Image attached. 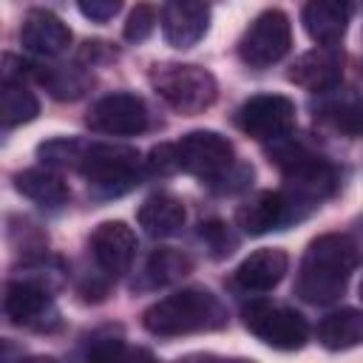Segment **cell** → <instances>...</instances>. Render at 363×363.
Listing matches in <instances>:
<instances>
[{"mask_svg": "<svg viewBox=\"0 0 363 363\" xmlns=\"http://www.w3.org/2000/svg\"><path fill=\"white\" fill-rule=\"evenodd\" d=\"M357 267V244L346 233H323L309 241L298 264L295 295L312 306L335 303Z\"/></svg>", "mask_w": 363, "mask_h": 363, "instance_id": "1", "label": "cell"}, {"mask_svg": "<svg viewBox=\"0 0 363 363\" xmlns=\"http://www.w3.org/2000/svg\"><path fill=\"white\" fill-rule=\"evenodd\" d=\"M269 162L278 164V170L284 176L281 190L295 204L301 218H306L315 207H320L326 199H332L340 187V176H337L335 164L326 162L320 153L309 150L292 133L272 142Z\"/></svg>", "mask_w": 363, "mask_h": 363, "instance_id": "2", "label": "cell"}, {"mask_svg": "<svg viewBox=\"0 0 363 363\" xmlns=\"http://www.w3.org/2000/svg\"><path fill=\"white\" fill-rule=\"evenodd\" d=\"M179 167L213 193H238L252 182V167L235 159L233 142L218 130H190L176 142Z\"/></svg>", "mask_w": 363, "mask_h": 363, "instance_id": "3", "label": "cell"}, {"mask_svg": "<svg viewBox=\"0 0 363 363\" xmlns=\"http://www.w3.org/2000/svg\"><path fill=\"white\" fill-rule=\"evenodd\" d=\"M142 326L156 337H182L227 326V306L204 286L176 289L142 312Z\"/></svg>", "mask_w": 363, "mask_h": 363, "instance_id": "4", "label": "cell"}, {"mask_svg": "<svg viewBox=\"0 0 363 363\" xmlns=\"http://www.w3.org/2000/svg\"><path fill=\"white\" fill-rule=\"evenodd\" d=\"M150 85L159 94V99L182 116L204 113L218 96L216 77L207 68L193 65V62H159V65H153L150 68Z\"/></svg>", "mask_w": 363, "mask_h": 363, "instance_id": "5", "label": "cell"}, {"mask_svg": "<svg viewBox=\"0 0 363 363\" xmlns=\"http://www.w3.org/2000/svg\"><path fill=\"white\" fill-rule=\"evenodd\" d=\"M142 162L145 159H139V153L128 145L91 142L85 145L77 170L99 196H122L133 184H139V173L145 167Z\"/></svg>", "mask_w": 363, "mask_h": 363, "instance_id": "6", "label": "cell"}, {"mask_svg": "<svg viewBox=\"0 0 363 363\" xmlns=\"http://www.w3.org/2000/svg\"><path fill=\"white\" fill-rule=\"evenodd\" d=\"M241 318H244V326L272 349L295 352V349H303V343L309 340V323L292 306H281L258 298L241 309Z\"/></svg>", "mask_w": 363, "mask_h": 363, "instance_id": "7", "label": "cell"}, {"mask_svg": "<svg viewBox=\"0 0 363 363\" xmlns=\"http://www.w3.org/2000/svg\"><path fill=\"white\" fill-rule=\"evenodd\" d=\"M292 48V23L281 9L261 11L238 40V60L250 68H269Z\"/></svg>", "mask_w": 363, "mask_h": 363, "instance_id": "8", "label": "cell"}, {"mask_svg": "<svg viewBox=\"0 0 363 363\" xmlns=\"http://www.w3.org/2000/svg\"><path fill=\"white\" fill-rule=\"evenodd\" d=\"M3 312L9 323L31 332H51L60 326V309L54 303V289L28 281V278H11L6 284L3 295Z\"/></svg>", "mask_w": 363, "mask_h": 363, "instance_id": "9", "label": "cell"}, {"mask_svg": "<svg viewBox=\"0 0 363 363\" xmlns=\"http://www.w3.org/2000/svg\"><path fill=\"white\" fill-rule=\"evenodd\" d=\"M298 108L284 94H255L235 111V125L255 142H275L295 128Z\"/></svg>", "mask_w": 363, "mask_h": 363, "instance_id": "10", "label": "cell"}, {"mask_svg": "<svg viewBox=\"0 0 363 363\" xmlns=\"http://www.w3.org/2000/svg\"><path fill=\"white\" fill-rule=\"evenodd\" d=\"M85 125L94 133H105V136H139L147 130L150 113L142 96L130 91H116L91 105Z\"/></svg>", "mask_w": 363, "mask_h": 363, "instance_id": "11", "label": "cell"}, {"mask_svg": "<svg viewBox=\"0 0 363 363\" xmlns=\"http://www.w3.org/2000/svg\"><path fill=\"white\" fill-rule=\"evenodd\" d=\"M91 258L105 281L122 278L136 255V233L125 221H102L88 238Z\"/></svg>", "mask_w": 363, "mask_h": 363, "instance_id": "12", "label": "cell"}, {"mask_svg": "<svg viewBox=\"0 0 363 363\" xmlns=\"http://www.w3.org/2000/svg\"><path fill=\"white\" fill-rule=\"evenodd\" d=\"M343 51L340 45H315L303 51L286 71V79L309 94H326L340 85L343 77Z\"/></svg>", "mask_w": 363, "mask_h": 363, "instance_id": "13", "label": "cell"}, {"mask_svg": "<svg viewBox=\"0 0 363 363\" xmlns=\"http://www.w3.org/2000/svg\"><path fill=\"white\" fill-rule=\"evenodd\" d=\"M235 221L247 235H264V233L281 230L292 221H301V216L284 190H261L238 207Z\"/></svg>", "mask_w": 363, "mask_h": 363, "instance_id": "14", "label": "cell"}, {"mask_svg": "<svg viewBox=\"0 0 363 363\" xmlns=\"http://www.w3.org/2000/svg\"><path fill=\"white\" fill-rule=\"evenodd\" d=\"M159 26L167 45L190 48L210 28V9L204 0H167L159 14Z\"/></svg>", "mask_w": 363, "mask_h": 363, "instance_id": "15", "label": "cell"}, {"mask_svg": "<svg viewBox=\"0 0 363 363\" xmlns=\"http://www.w3.org/2000/svg\"><path fill=\"white\" fill-rule=\"evenodd\" d=\"M360 0H306L301 11V23L312 43L337 45L357 11Z\"/></svg>", "mask_w": 363, "mask_h": 363, "instance_id": "16", "label": "cell"}, {"mask_svg": "<svg viewBox=\"0 0 363 363\" xmlns=\"http://www.w3.org/2000/svg\"><path fill=\"white\" fill-rule=\"evenodd\" d=\"M20 43L26 51L43 57V60H51V57H60L68 51L71 45V28L48 9H31L26 17H23V26H20Z\"/></svg>", "mask_w": 363, "mask_h": 363, "instance_id": "17", "label": "cell"}, {"mask_svg": "<svg viewBox=\"0 0 363 363\" xmlns=\"http://www.w3.org/2000/svg\"><path fill=\"white\" fill-rule=\"evenodd\" d=\"M315 119L346 139H363V94L352 88H332L318 94Z\"/></svg>", "mask_w": 363, "mask_h": 363, "instance_id": "18", "label": "cell"}, {"mask_svg": "<svg viewBox=\"0 0 363 363\" xmlns=\"http://www.w3.org/2000/svg\"><path fill=\"white\" fill-rule=\"evenodd\" d=\"M289 269V255L281 247H261L235 267V284L247 292L275 289Z\"/></svg>", "mask_w": 363, "mask_h": 363, "instance_id": "19", "label": "cell"}, {"mask_svg": "<svg viewBox=\"0 0 363 363\" xmlns=\"http://www.w3.org/2000/svg\"><path fill=\"white\" fill-rule=\"evenodd\" d=\"M14 190L20 196H26L28 201L57 210L62 204H68L71 199V187L68 182L54 170V167H26L20 173H14Z\"/></svg>", "mask_w": 363, "mask_h": 363, "instance_id": "20", "label": "cell"}, {"mask_svg": "<svg viewBox=\"0 0 363 363\" xmlns=\"http://www.w3.org/2000/svg\"><path fill=\"white\" fill-rule=\"evenodd\" d=\"M136 221L147 235L167 238V235H176L184 227L187 210H184L182 199H176L173 193H153L136 210Z\"/></svg>", "mask_w": 363, "mask_h": 363, "instance_id": "21", "label": "cell"}, {"mask_svg": "<svg viewBox=\"0 0 363 363\" xmlns=\"http://www.w3.org/2000/svg\"><path fill=\"white\" fill-rule=\"evenodd\" d=\"M318 343L329 352H346L363 343V312L343 306L318 320Z\"/></svg>", "mask_w": 363, "mask_h": 363, "instance_id": "22", "label": "cell"}, {"mask_svg": "<svg viewBox=\"0 0 363 363\" xmlns=\"http://www.w3.org/2000/svg\"><path fill=\"white\" fill-rule=\"evenodd\" d=\"M40 113V102L34 91L26 85V79L17 77H3L0 82V122L6 130L31 122Z\"/></svg>", "mask_w": 363, "mask_h": 363, "instance_id": "23", "label": "cell"}, {"mask_svg": "<svg viewBox=\"0 0 363 363\" xmlns=\"http://www.w3.org/2000/svg\"><path fill=\"white\" fill-rule=\"evenodd\" d=\"M190 269H193V261L182 250L159 247L150 252V258L145 264V278L150 286H167V284L182 281L184 275H190Z\"/></svg>", "mask_w": 363, "mask_h": 363, "instance_id": "24", "label": "cell"}, {"mask_svg": "<svg viewBox=\"0 0 363 363\" xmlns=\"http://www.w3.org/2000/svg\"><path fill=\"white\" fill-rule=\"evenodd\" d=\"M82 354L91 360H113V357H125V354H147V352H130L125 346V335L119 326H99L91 335L82 337Z\"/></svg>", "mask_w": 363, "mask_h": 363, "instance_id": "25", "label": "cell"}, {"mask_svg": "<svg viewBox=\"0 0 363 363\" xmlns=\"http://www.w3.org/2000/svg\"><path fill=\"white\" fill-rule=\"evenodd\" d=\"M82 150H85V142L60 136V139H48V142H43V145L37 147V156H40V162L48 164V167L77 170V167H79V159H82Z\"/></svg>", "mask_w": 363, "mask_h": 363, "instance_id": "26", "label": "cell"}, {"mask_svg": "<svg viewBox=\"0 0 363 363\" xmlns=\"http://www.w3.org/2000/svg\"><path fill=\"white\" fill-rule=\"evenodd\" d=\"M156 23H159L156 9H153L150 3H136V6L130 9L128 20H125L122 34H125V40H128V43H142V40H147V37L153 34Z\"/></svg>", "mask_w": 363, "mask_h": 363, "instance_id": "27", "label": "cell"}, {"mask_svg": "<svg viewBox=\"0 0 363 363\" xmlns=\"http://www.w3.org/2000/svg\"><path fill=\"white\" fill-rule=\"evenodd\" d=\"M199 235H201V241L213 250V255H216V258L230 255V252L235 250V235H233V233H230V227H227L224 221H218V218L201 221V224H199Z\"/></svg>", "mask_w": 363, "mask_h": 363, "instance_id": "28", "label": "cell"}, {"mask_svg": "<svg viewBox=\"0 0 363 363\" xmlns=\"http://www.w3.org/2000/svg\"><path fill=\"white\" fill-rule=\"evenodd\" d=\"M142 164H145V173H150V176H170V173L182 170L179 167L176 142H162V145L150 147V153H147V159Z\"/></svg>", "mask_w": 363, "mask_h": 363, "instance_id": "29", "label": "cell"}, {"mask_svg": "<svg viewBox=\"0 0 363 363\" xmlns=\"http://www.w3.org/2000/svg\"><path fill=\"white\" fill-rule=\"evenodd\" d=\"M122 3L125 0H77V9L91 23H108V20H113L119 14Z\"/></svg>", "mask_w": 363, "mask_h": 363, "instance_id": "30", "label": "cell"}, {"mask_svg": "<svg viewBox=\"0 0 363 363\" xmlns=\"http://www.w3.org/2000/svg\"><path fill=\"white\" fill-rule=\"evenodd\" d=\"M360 301H363V281H360Z\"/></svg>", "mask_w": 363, "mask_h": 363, "instance_id": "31", "label": "cell"}, {"mask_svg": "<svg viewBox=\"0 0 363 363\" xmlns=\"http://www.w3.org/2000/svg\"><path fill=\"white\" fill-rule=\"evenodd\" d=\"M360 74H363V65H360Z\"/></svg>", "mask_w": 363, "mask_h": 363, "instance_id": "32", "label": "cell"}]
</instances>
